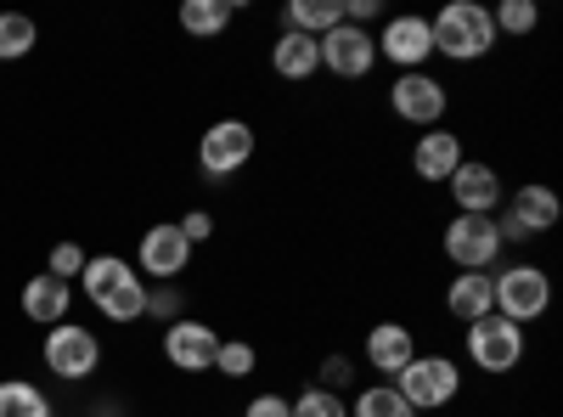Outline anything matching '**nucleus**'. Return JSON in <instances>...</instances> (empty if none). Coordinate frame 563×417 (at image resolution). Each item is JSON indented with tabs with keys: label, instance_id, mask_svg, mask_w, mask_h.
<instances>
[{
	"label": "nucleus",
	"instance_id": "1",
	"mask_svg": "<svg viewBox=\"0 0 563 417\" xmlns=\"http://www.w3.org/2000/svg\"><path fill=\"white\" fill-rule=\"evenodd\" d=\"M79 294L90 299L97 316L130 328V321H141V310H147V276H141L124 254H90L85 271H79Z\"/></svg>",
	"mask_w": 563,
	"mask_h": 417
},
{
	"label": "nucleus",
	"instance_id": "2",
	"mask_svg": "<svg viewBox=\"0 0 563 417\" xmlns=\"http://www.w3.org/2000/svg\"><path fill=\"white\" fill-rule=\"evenodd\" d=\"M429 34H434V52L445 63H485L496 52V23H490V7L479 0H445V7L429 18Z\"/></svg>",
	"mask_w": 563,
	"mask_h": 417
},
{
	"label": "nucleus",
	"instance_id": "3",
	"mask_svg": "<svg viewBox=\"0 0 563 417\" xmlns=\"http://www.w3.org/2000/svg\"><path fill=\"white\" fill-rule=\"evenodd\" d=\"M490 288H496V316H507L512 328H536L552 310V271L536 260H512L490 271Z\"/></svg>",
	"mask_w": 563,
	"mask_h": 417
},
{
	"label": "nucleus",
	"instance_id": "4",
	"mask_svg": "<svg viewBox=\"0 0 563 417\" xmlns=\"http://www.w3.org/2000/svg\"><path fill=\"white\" fill-rule=\"evenodd\" d=\"M558 220H563V204H558V193L547 187V180H519V187L501 198V209H496V231H501L507 249L547 238Z\"/></svg>",
	"mask_w": 563,
	"mask_h": 417
},
{
	"label": "nucleus",
	"instance_id": "5",
	"mask_svg": "<svg viewBox=\"0 0 563 417\" xmlns=\"http://www.w3.org/2000/svg\"><path fill=\"white\" fill-rule=\"evenodd\" d=\"M400 400L417 411V417H429V411H445L456 395H462V361L445 355V350H429V355H411V366L395 378Z\"/></svg>",
	"mask_w": 563,
	"mask_h": 417
},
{
	"label": "nucleus",
	"instance_id": "6",
	"mask_svg": "<svg viewBox=\"0 0 563 417\" xmlns=\"http://www.w3.org/2000/svg\"><path fill=\"white\" fill-rule=\"evenodd\" d=\"M462 355L479 366L485 378H507L512 366L525 361V328H512L507 316H479V321H467L462 328Z\"/></svg>",
	"mask_w": 563,
	"mask_h": 417
},
{
	"label": "nucleus",
	"instance_id": "7",
	"mask_svg": "<svg viewBox=\"0 0 563 417\" xmlns=\"http://www.w3.org/2000/svg\"><path fill=\"white\" fill-rule=\"evenodd\" d=\"M40 361H45V373H52V378L85 384V378H97V366H102V339L90 333L85 321H57V328H45Z\"/></svg>",
	"mask_w": 563,
	"mask_h": 417
},
{
	"label": "nucleus",
	"instance_id": "8",
	"mask_svg": "<svg viewBox=\"0 0 563 417\" xmlns=\"http://www.w3.org/2000/svg\"><path fill=\"white\" fill-rule=\"evenodd\" d=\"M260 153V135L249 119H214L203 135H198V169L203 180H231L238 169H249Z\"/></svg>",
	"mask_w": 563,
	"mask_h": 417
},
{
	"label": "nucleus",
	"instance_id": "9",
	"mask_svg": "<svg viewBox=\"0 0 563 417\" xmlns=\"http://www.w3.org/2000/svg\"><path fill=\"white\" fill-rule=\"evenodd\" d=\"M440 254L456 271H496L501 254H507V243H501L496 220H485V215H451L445 231H440Z\"/></svg>",
	"mask_w": 563,
	"mask_h": 417
},
{
	"label": "nucleus",
	"instance_id": "10",
	"mask_svg": "<svg viewBox=\"0 0 563 417\" xmlns=\"http://www.w3.org/2000/svg\"><path fill=\"white\" fill-rule=\"evenodd\" d=\"M389 113H395L400 124H411V130H434V124H445V113H451V85H445L440 74H429V68L395 74V85H389Z\"/></svg>",
	"mask_w": 563,
	"mask_h": 417
},
{
	"label": "nucleus",
	"instance_id": "11",
	"mask_svg": "<svg viewBox=\"0 0 563 417\" xmlns=\"http://www.w3.org/2000/svg\"><path fill=\"white\" fill-rule=\"evenodd\" d=\"M372 40H378V63H389L395 74H417L434 57V34L422 12H389Z\"/></svg>",
	"mask_w": 563,
	"mask_h": 417
},
{
	"label": "nucleus",
	"instance_id": "12",
	"mask_svg": "<svg viewBox=\"0 0 563 417\" xmlns=\"http://www.w3.org/2000/svg\"><path fill=\"white\" fill-rule=\"evenodd\" d=\"M316 52H321V74H333V79H366L372 68H378V40H372V29H355V23H339V29H327L316 40Z\"/></svg>",
	"mask_w": 563,
	"mask_h": 417
},
{
	"label": "nucleus",
	"instance_id": "13",
	"mask_svg": "<svg viewBox=\"0 0 563 417\" xmlns=\"http://www.w3.org/2000/svg\"><path fill=\"white\" fill-rule=\"evenodd\" d=\"M135 271L153 276V283H180V276L192 271V243L180 238L175 220H158V226L141 231V243H135Z\"/></svg>",
	"mask_w": 563,
	"mask_h": 417
},
{
	"label": "nucleus",
	"instance_id": "14",
	"mask_svg": "<svg viewBox=\"0 0 563 417\" xmlns=\"http://www.w3.org/2000/svg\"><path fill=\"white\" fill-rule=\"evenodd\" d=\"M445 187H451L456 215H485V220H496V209H501V198H507L501 169H496V164H485V158H462V164H456V175L445 180Z\"/></svg>",
	"mask_w": 563,
	"mask_h": 417
},
{
	"label": "nucleus",
	"instance_id": "15",
	"mask_svg": "<svg viewBox=\"0 0 563 417\" xmlns=\"http://www.w3.org/2000/svg\"><path fill=\"white\" fill-rule=\"evenodd\" d=\"M214 350H220V333L198 316H180L164 328V361L175 373H214Z\"/></svg>",
	"mask_w": 563,
	"mask_h": 417
},
{
	"label": "nucleus",
	"instance_id": "16",
	"mask_svg": "<svg viewBox=\"0 0 563 417\" xmlns=\"http://www.w3.org/2000/svg\"><path fill=\"white\" fill-rule=\"evenodd\" d=\"M411 355H417V333L406 328V321H372L366 339H361V361H366L384 384H395V378L406 373Z\"/></svg>",
	"mask_w": 563,
	"mask_h": 417
},
{
	"label": "nucleus",
	"instance_id": "17",
	"mask_svg": "<svg viewBox=\"0 0 563 417\" xmlns=\"http://www.w3.org/2000/svg\"><path fill=\"white\" fill-rule=\"evenodd\" d=\"M462 158H467V153H462V135H456L451 124H434V130H422L417 142H411V175L429 180V187L451 180Z\"/></svg>",
	"mask_w": 563,
	"mask_h": 417
},
{
	"label": "nucleus",
	"instance_id": "18",
	"mask_svg": "<svg viewBox=\"0 0 563 417\" xmlns=\"http://www.w3.org/2000/svg\"><path fill=\"white\" fill-rule=\"evenodd\" d=\"M68 299H74V288L63 283V276H52V271H34L23 283V294H18V305H23V316L34 321V328H57V321H68Z\"/></svg>",
	"mask_w": 563,
	"mask_h": 417
},
{
	"label": "nucleus",
	"instance_id": "19",
	"mask_svg": "<svg viewBox=\"0 0 563 417\" xmlns=\"http://www.w3.org/2000/svg\"><path fill=\"white\" fill-rule=\"evenodd\" d=\"M271 74H276V79H288V85H310V79L321 74L316 40H310V34H294V29H282L276 45H271Z\"/></svg>",
	"mask_w": 563,
	"mask_h": 417
},
{
	"label": "nucleus",
	"instance_id": "20",
	"mask_svg": "<svg viewBox=\"0 0 563 417\" xmlns=\"http://www.w3.org/2000/svg\"><path fill=\"white\" fill-rule=\"evenodd\" d=\"M445 310L462 321H479V316H490L496 310V288H490V271H456L451 276V288H445Z\"/></svg>",
	"mask_w": 563,
	"mask_h": 417
},
{
	"label": "nucleus",
	"instance_id": "21",
	"mask_svg": "<svg viewBox=\"0 0 563 417\" xmlns=\"http://www.w3.org/2000/svg\"><path fill=\"white\" fill-rule=\"evenodd\" d=\"M339 23H344V0H288V7H282V29L310 34V40H321Z\"/></svg>",
	"mask_w": 563,
	"mask_h": 417
},
{
	"label": "nucleus",
	"instance_id": "22",
	"mask_svg": "<svg viewBox=\"0 0 563 417\" xmlns=\"http://www.w3.org/2000/svg\"><path fill=\"white\" fill-rule=\"evenodd\" d=\"M231 18H238V0H186L180 7V29L192 40H220Z\"/></svg>",
	"mask_w": 563,
	"mask_h": 417
},
{
	"label": "nucleus",
	"instance_id": "23",
	"mask_svg": "<svg viewBox=\"0 0 563 417\" xmlns=\"http://www.w3.org/2000/svg\"><path fill=\"white\" fill-rule=\"evenodd\" d=\"M0 417H57V406L29 378H0Z\"/></svg>",
	"mask_w": 563,
	"mask_h": 417
},
{
	"label": "nucleus",
	"instance_id": "24",
	"mask_svg": "<svg viewBox=\"0 0 563 417\" xmlns=\"http://www.w3.org/2000/svg\"><path fill=\"white\" fill-rule=\"evenodd\" d=\"M350 417H417V411L400 400V389H395V384L372 378V384H361V389L350 395Z\"/></svg>",
	"mask_w": 563,
	"mask_h": 417
},
{
	"label": "nucleus",
	"instance_id": "25",
	"mask_svg": "<svg viewBox=\"0 0 563 417\" xmlns=\"http://www.w3.org/2000/svg\"><path fill=\"white\" fill-rule=\"evenodd\" d=\"M40 45V23L29 12H0V63H23Z\"/></svg>",
	"mask_w": 563,
	"mask_h": 417
},
{
	"label": "nucleus",
	"instance_id": "26",
	"mask_svg": "<svg viewBox=\"0 0 563 417\" xmlns=\"http://www.w3.org/2000/svg\"><path fill=\"white\" fill-rule=\"evenodd\" d=\"M490 23H496V34H507V40H530V34L541 29V7H536V0H496Z\"/></svg>",
	"mask_w": 563,
	"mask_h": 417
},
{
	"label": "nucleus",
	"instance_id": "27",
	"mask_svg": "<svg viewBox=\"0 0 563 417\" xmlns=\"http://www.w3.org/2000/svg\"><path fill=\"white\" fill-rule=\"evenodd\" d=\"M214 373L231 378V384L254 378V373H260V350H254V339H220V350H214Z\"/></svg>",
	"mask_w": 563,
	"mask_h": 417
},
{
	"label": "nucleus",
	"instance_id": "28",
	"mask_svg": "<svg viewBox=\"0 0 563 417\" xmlns=\"http://www.w3.org/2000/svg\"><path fill=\"white\" fill-rule=\"evenodd\" d=\"M288 400H294V417H350V400L333 395V389H321V384H305Z\"/></svg>",
	"mask_w": 563,
	"mask_h": 417
},
{
	"label": "nucleus",
	"instance_id": "29",
	"mask_svg": "<svg viewBox=\"0 0 563 417\" xmlns=\"http://www.w3.org/2000/svg\"><path fill=\"white\" fill-rule=\"evenodd\" d=\"M355 366H361V361H350L344 350H333V355H327V361H321V373H316V384H321V389H333V395H344V400H350V395L361 389V384H355Z\"/></svg>",
	"mask_w": 563,
	"mask_h": 417
},
{
	"label": "nucleus",
	"instance_id": "30",
	"mask_svg": "<svg viewBox=\"0 0 563 417\" xmlns=\"http://www.w3.org/2000/svg\"><path fill=\"white\" fill-rule=\"evenodd\" d=\"M141 316H153V321H180L186 316V294H180V283H147V310Z\"/></svg>",
	"mask_w": 563,
	"mask_h": 417
},
{
	"label": "nucleus",
	"instance_id": "31",
	"mask_svg": "<svg viewBox=\"0 0 563 417\" xmlns=\"http://www.w3.org/2000/svg\"><path fill=\"white\" fill-rule=\"evenodd\" d=\"M85 260H90V254H85L79 243H57V249H52V260H45V271L63 276V283H74V276L85 271Z\"/></svg>",
	"mask_w": 563,
	"mask_h": 417
},
{
	"label": "nucleus",
	"instance_id": "32",
	"mask_svg": "<svg viewBox=\"0 0 563 417\" xmlns=\"http://www.w3.org/2000/svg\"><path fill=\"white\" fill-rule=\"evenodd\" d=\"M175 226H180V238L192 243V249H198V243H214V215H209V209H186Z\"/></svg>",
	"mask_w": 563,
	"mask_h": 417
},
{
	"label": "nucleus",
	"instance_id": "33",
	"mask_svg": "<svg viewBox=\"0 0 563 417\" xmlns=\"http://www.w3.org/2000/svg\"><path fill=\"white\" fill-rule=\"evenodd\" d=\"M243 417H294V400L282 395V389H260V395L243 406Z\"/></svg>",
	"mask_w": 563,
	"mask_h": 417
},
{
	"label": "nucleus",
	"instance_id": "34",
	"mask_svg": "<svg viewBox=\"0 0 563 417\" xmlns=\"http://www.w3.org/2000/svg\"><path fill=\"white\" fill-rule=\"evenodd\" d=\"M384 18V7L378 0H344V23H355V29H372Z\"/></svg>",
	"mask_w": 563,
	"mask_h": 417
},
{
	"label": "nucleus",
	"instance_id": "35",
	"mask_svg": "<svg viewBox=\"0 0 563 417\" xmlns=\"http://www.w3.org/2000/svg\"><path fill=\"white\" fill-rule=\"evenodd\" d=\"M124 411H130V406H119V400H102V406H97V417H124Z\"/></svg>",
	"mask_w": 563,
	"mask_h": 417
}]
</instances>
